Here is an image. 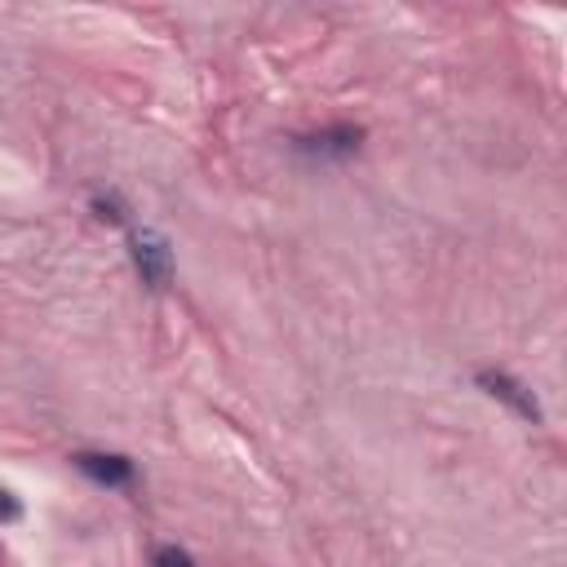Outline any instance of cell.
I'll return each instance as SVG.
<instances>
[{
	"label": "cell",
	"mask_w": 567,
	"mask_h": 567,
	"mask_svg": "<svg viewBox=\"0 0 567 567\" xmlns=\"http://www.w3.org/2000/svg\"><path fill=\"white\" fill-rule=\"evenodd\" d=\"M18 518H22V505L13 501V492L0 487V523H18Z\"/></svg>",
	"instance_id": "6"
},
{
	"label": "cell",
	"mask_w": 567,
	"mask_h": 567,
	"mask_svg": "<svg viewBox=\"0 0 567 567\" xmlns=\"http://www.w3.org/2000/svg\"><path fill=\"white\" fill-rule=\"evenodd\" d=\"M478 385H483L492 399H501L509 412H518L523 421H532V425L540 421V403H536V394H532L523 381H514L509 372H492V368H483V372H478Z\"/></svg>",
	"instance_id": "2"
},
{
	"label": "cell",
	"mask_w": 567,
	"mask_h": 567,
	"mask_svg": "<svg viewBox=\"0 0 567 567\" xmlns=\"http://www.w3.org/2000/svg\"><path fill=\"white\" fill-rule=\"evenodd\" d=\"M128 257H133V266H137L146 288H168V279H173V248H168V239L159 230H151V226L133 230Z\"/></svg>",
	"instance_id": "1"
},
{
	"label": "cell",
	"mask_w": 567,
	"mask_h": 567,
	"mask_svg": "<svg viewBox=\"0 0 567 567\" xmlns=\"http://www.w3.org/2000/svg\"><path fill=\"white\" fill-rule=\"evenodd\" d=\"M93 208H97V217H102V221H120V217H124L115 199H93Z\"/></svg>",
	"instance_id": "7"
},
{
	"label": "cell",
	"mask_w": 567,
	"mask_h": 567,
	"mask_svg": "<svg viewBox=\"0 0 567 567\" xmlns=\"http://www.w3.org/2000/svg\"><path fill=\"white\" fill-rule=\"evenodd\" d=\"M359 128L354 124H332V128H319V133H306L297 137V151L310 155V159H346L359 151Z\"/></svg>",
	"instance_id": "3"
},
{
	"label": "cell",
	"mask_w": 567,
	"mask_h": 567,
	"mask_svg": "<svg viewBox=\"0 0 567 567\" xmlns=\"http://www.w3.org/2000/svg\"><path fill=\"white\" fill-rule=\"evenodd\" d=\"M151 567H195V558L186 549H177V545H159L155 558H151Z\"/></svg>",
	"instance_id": "5"
},
{
	"label": "cell",
	"mask_w": 567,
	"mask_h": 567,
	"mask_svg": "<svg viewBox=\"0 0 567 567\" xmlns=\"http://www.w3.org/2000/svg\"><path fill=\"white\" fill-rule=\"evenodd\" d=\"M71 461H75L80 474H89L102 487H124L133 478V461L128 456H115V452H75Z\"/></svg>",
	"instance_id": "4"
}]
</instances>
